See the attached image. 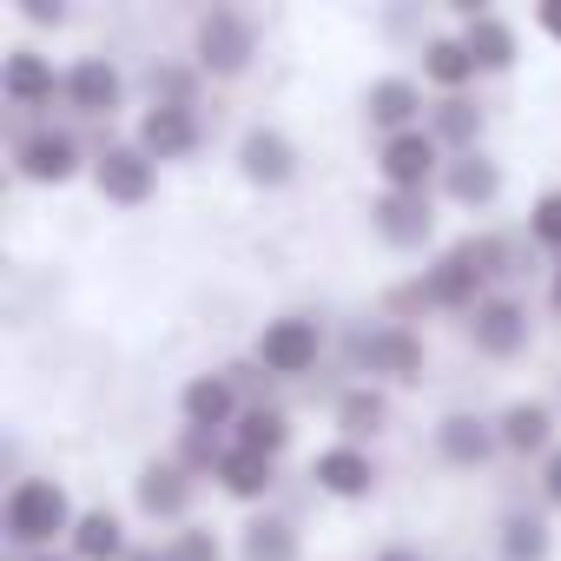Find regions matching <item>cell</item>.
<instances>
[{
    "label": "cell",
    "mask_w": 561,
    "mask_h": 561,
    "mask_svg": "<svg viewBox=\"0 0 561 561\" xmlns=\"http://www.w3.org/2000/svg\"><path fill=\"white\" fill-rule=\"evenodd\" d=\"M423 73H430L436 87H449V93H456V87L476 73V60H469V47H462V41H430V47H423Z\"/></svg>",
    "instance_id": "obj_25"
},
{
    "label": "cell",
    "mask_w": 561,
    "mask_h": 561,
    "mask_svg": "<svg viewBox=\"0 0 561 561\" xmlns=\"http://www.w3.org/2000/svg\"><path fill=\"white\" fill-rule=\"evenodd\" d=\"M337 416H344V430H351V436H370V430H383L390 403H383L377 390H351V397L337 403Z\"/></svg>",
    "instance_id": "obj_29"
},
{
    "label": "cell",
    "mask_w": 561,
    "mask_h": 561,
    "mask_svg": "<svg viewBox=\"0 0 561 561\" xmlns=\"http://www.w3.org/2000/svg\"><path fill=\"white\" fill-rule=\"evenodd\" d=\"M311 476H318V489H324V495H370V482H377L370 456H364V449H351V443L324 449V456L311 462Z\"/></svg>",
    "instance_id": "obj_11"
},
{
    "label": "cell",
    "mask_w": 561,
    "mask_h": 561,
    "mask_svg": "<svg viewBox=\"0 0 561 561\" xmlns=\"http://www.w3.org/2000/svg\"><path fill=\"white\" fill-rule=\"evenodd\" d=\"M383 179H390V192H423L430 185V172H436V139L416 126V133H397V139H383Z\"/></svg>",
    "instance_id": "obj_6"
},
{
    "label": "cell",
    "mask_w": 561,
    "mask_h": 561,
    "mask_svg": "<svg viewBox=\"0 0 561 561\" xmlns=\"http://www.w3.org/2000/svg\"><path fill=\"white\" fill-rule=\"evenodd\" d=\"M73 554H80V561H126V528H119V515H113V508L80 515V522H73Z\"/></svg>",
    "instance_id": "obj_16"
},
{
    "label": "cell",
    "mask_w": 561,
    "mask_h": 561,
    "mask_svg": "<svg viewBox=\"0 0 561 561\" xmlns=\"http://www.w3.org/2000/svg\"><path fill=\"white\" fill-rule=\"evenodd\" d=\"M436 133H443V139H456V146H469V139L482 133V113H476L469 100H443V113H436Z\"/></svg>",
    "instance_id": "obj_30"
},
{
    "label": "cell",
    "mask_w": 561,
    "mask_h": 561,
    "mask_svg": "<svg viewBox=\"0 0 561 561\" xmlns=\"http://www.w3.org/2000/svg\"><path fill=\"white\" fill-rule=\"evenodd\" d=\"M285 436H291V423L277 416V410H251L238 423V449H257V456H277V449H285Z\"/></svg>",
    "instance_id": "obj_28"
},
{
    "label": "cell",
    "mask_w": 561,
    "mask_h": 561,
    "mask_svg": "<svg viewBox=\"0 0 561 561\" xmlns=\"http://www.w3.org/2000/svg\"><path fill=\"white\" fill-rule=\"evenodd\" d=\"M495 271V244L489 238H462L430 277H423V298L430 305H443V311H462V305H476V285Z\"/></svg>",
    "instance_id": "obj_2"
},
{
    "label": "cell",
    "mask_w": 561,
    "mask_h": 561,
    "mask_svg": "<svg viewBox=\"0 0 561 561\" xmlns=\"http://www.w3.org/2000/svg\"><path fill=\"white\" fill-rule=\"evenodd\" d=\"M436 449H443L449 462H482V456L495 449V436H489L476 416H443V430H436Z\"/></svg>",
    "instance_id": "obj_24"
},
{
    "label": "cell",
    "mask_w": 561,
    "mask_h": 561,
    "mask_svg": "<svg viewBox=\"0 0 561 561\" xmlns=\"http://www.w3.org/2000/svg\"><path fill=\"white\" fill-rule=\"evenodd\" d=\"M462 47H469V60H476L482 73H508V67H515V34H508L495 14H469Z\"/></svg>",
    "instance_id": "obj_15"
},
{
    "label": "cell",
    "mask_w": 561,
    "mask_h": 561,
    "mask_svg": "<svg viewBox=\"0 0 561 561\" xmlns=\"http://www.w3.org/2000/svg\"><path fill=\"white\" fill-rule=\"evenodd\" d=\"M502 554H508V561H548V522H541V515H508Z\"/></svg>",
    "instance_id": "obj_27"
},
{
    "label": "cell",
    "mask_w": 561,
    "mask_h": 561,
    "mask_svg": "<svg viewBox=\"0 0 561 561\" xmlns=\"http://www.w3.org/2000/svg\"><path fill=\"white\" fill-rule=\"evenodd\" d=\"M318 351H324V337H318V324H311V318H277V324H264V337H257V364H264V370H277V377L311 370V364H318Z\"/></svg>",
    "instance_id": "obj_4"
},
{
    "label": "cell",
    "mask_w": 561,
    "mask_h": 561,
    "mask_svg": "<svg viewBox=\"0 0 561 561\" xmlns=\"http://www.w3.org/2000/svg\"><path fill=\"white\" fill-rule=\"evenodd\" d=\"M528 225H535V238H541L548 251H561V192H548V198L535 205V218H528Z\"/></svg>",
    "instance_id": "obj_32"
},
{
    "label": "cell",
    "mask_w": 561,
    "mask_h": 561,
    "mask_svg": "<svg viewBox=\"0 0 561 561\" xmlns=\"http://www.w3.org/2000/svg\"><path fill=\"white\" fill-rule=\"evenodd\" d=\"M192 502V482H185V469H172V462H152L146 476H139V508L146 515H179Z\"/></svg>",
    "instance_id": "obj_20"
},
{
    "label": "cell",
    "mask_w": 561,
    "mask_h": 561,
    "mask_svg": "<svg viewBox=\"0 0 561 561\" xmlns=\"http://www.w3.org/2000/svg\"><path fill=\"white\" fill-rule=\"evenodd\" d=\"M364 106H370V119H377V126H383V133L397 139V133H416V113H423V93H416L410 80H377Z\"/></svg>",
    "instance_id": "obj_13"
},
{
    "label": "cell",
    "mask_w": 561,
    "mask_h": 561,
    "mask_svg": "<svg viewBox=\"0 0 561 561\" xmlns=\"http://www.w3.org/2000/svg\"><path fill=\"white\" fill-rule=\"evenodd\" d=\"M93 179H100V192H106L113 205H146V198H152V159H146L139 146H113Z\"/></svg>",
    "instance_id": "obj_8"
},
{
    "label": "cell",
    "mask_w": 561,
    "mask_h": 561,
    "mask_svg": "<svg viewBox=\"0 0 561 561\" xmlns=\"http://www.w3.org/2000/svg\"><path fill=\"white\" fill-rule=\"evenodd\" d=\"M80 515H73V502H67V489L60 482H21L14 495H8V535L21 541V548H41V541H54L60 528H73Z\"/></svg>",
    "instance_id": "obj_1"
},
{
    "label": "cell",
    "mask_w": 561,
    "mask_h": 561,
    "mask_svg": "<svg viewBox=\"0 0 561 561\" xmlns=\"http://www.w3.org/2000/svg\"><path fill=\"white\" fill-rule=\"evenodd\" d=\"M364 364L383 370V377H416L423 370V344L410 331H377V337H364Z\"/></svg>",
    "instance_id": "obj_18"
},
{
    "label": "cell",
    "mask_w": 561,
    "mask_h": 561,
    "mask_svg": "<svg viewBox=\"0 0 561 561\" xmlns=\"http://www.w3.org/2000/svg\"><path fill=\"white\" fill-rule=\"evenodd\" d=\"M34 561H54V554H34Z\"/></svg>",
    "instance_id": "obj_38"
},
{
    "label": "cell",
    "mask_w": 561,
    "mask_h": 561,
    "mask_svg": "<svg viewBox=\"0 0 561 561\" xmlns=\"http://www.w3.org/2000/svg\"><path fill=\"white\" fill-rule=\"evenodd\" d=\"M495 192H502V172H495L489 159L462 152V159L449 165V198H462V205H489Z\"/></svg>",
    "instance_id": "obj_23"
},
{
    "label": "cell",
    "mask_w": 561,
    "mask_h": 561,
    "mask_svg": "<svg viewBox=\"0 0 561 561\" xmlns=\"http://www.w3.org/2000/svg\"><path fill=\"white\" fill-rule=\"evenodd\" d=\"M548 430H554V416L541 403H508V416H502V443L508 449H541Z\"/></svg>",
    "instance_id": "obj_26"
},
{
    "label": "cell",
    "mask_w": 561,
    "mask_h": 561,
    "mask_svg": "<svg viewBox=\"0 0 561 561\" xmlns=\"http://www.w3.org/2000/svg\"><path fill=\"white\" fill-rule=\"evenodd\" d=\"M238 165H244V179H251V185H285V179L298 172V152H291V139H285V133L251 126V133L238 139Z\"/></svg>",
    "instance_id": "obj_7"
},
{
    "label": "cell",
    "mask_w": 561,
    "mask_h": 561,
    "mask_svg": "<svg viewBox=\"0 0 561 561\" xmlns=\"http://www.w3.org/2000/svg\"><path fill=\"white\" fill-rule=\"evenodd\" d=\"M73 165H80V152H73L67 133H27V139H21V172H27V179L60 185V179H73Z\"/></svg>",
    "instance_id": "obj_12"
},
{
    "label": "cell",
    "mask_w": 561,
    "mask_h": 561,
    "mask_svg": "<svg viewBox=\"0 0 561 561\" xmlns=\"http://www.w3.org/2000/svg\"><path fill=\"white\" fill-rule=\"evenodd\" d=\"M541 489H548V502H561V449L548 456V476H541Z\"/></svg>",
    "instance_id": "obj_34"
},
{
    "label": "cell",
    "mask_w": 561,
    "mask_h": 561,
    "mask_svg": "<svg viewBox=\"0 0 561 561\" xmlns=\"http://www.w3.org/2000/svg\"><path fill=\"white\" fill-rule=\"evenodd\" d=\"M377 561H423V554H410V548H383Z\"/></svg>",
    "instance_id": "obj_35"
},
{
    "label": "cell",
    "mask_w": 561,
    "mask_h": 561,
    "mask_svg": "<svg viewBox=\"0 0 561 561\" xmlns=\"http://www.w3.org/2000/svg\"><path fill=\"white\" fill-rule=\"evenodd\" d=\"M218 482H225L238 502H257V495L271 489V456H257V449H225V456H218Z\"/></svg>",
    "instance_id": "obj_19"
},
{
    "label": "cell",
    "mask_w": 561,
    "mask_h": 561,
    "mask_svg": "<svg viewBox=\"0 0 561 561\" xmlns=\"http://www.w3.org/2000/svg\"><path fill=\"white\" fill-rule=\"evenodd\" d=\"M251 47H257V34H251L244 14L211 8V14L198 21V67H205V73H238V67L251 60Z\"/></svg>",
    "instance_id": "obj_3"
},
{
    "label": "cell",
    "mask_w": 561,
    "mask_h": 561,
    "mask_svg": "<svg viewBox=\"0 0 561 561\" xmlns=\"http://www.w3.org/2000/svg\"><path fill=\"white\" fill-rule=\"evenodd\" d=\"M67 100H73L80 113H113V106H119V73H113L106 60H80V67L67 73Z\"/></svg>",
    "instance_id": "obj_17"
},
{
    "label": "cell",
    "mask_w": 561,
    "mask_h": 561,
    "mask_svg": "<svg viewBox=\"0 0 561 561\" xmlns=\"http://www.w3.org/2000/svg\"><path fill=\"white\" fill-rule=\"evenodd\" d=\"M554 311H561V271H554Z\"/></svg>",
    "instance_id": "obj_37"
},
{
    "label": "cell",
    "mask_w": 561,
    "mask_h": 561,
    "mask_svg": "<svg viewBox=\"0 0 561 561\" xmlns=\"http://www.w3.org/2000/svg\"><path fill=\"white\" fill-rule=\"evenodd\" d=\"M192 146H198V119H192L185 100H165L139 119V152L146 159H185Z\"/></svg>",
    "instance_id": "obj_5"
},
{
    "label": "cell",
    "mask_w": 561,
    "mask_h": 561,
    "mask_svg": "<svg viewBox=\"0 0 561 561\" xmlns=\"http://www.w3.org/2000/svg\"><path fill=\"white\" fill-rule=\"evenodd\" d=\"M244 561H298V528L277 515H257L244 528Z\"/></svg>",
    "instance_id": "obj_22"
},
{
    "label": "cell",
    "mask_w": 561,
    "mask_h": 561,
    "mask_svg": "<svg viewBox=\"0 0 561 561\" xmlns=\"http://www.w3.org/2000/svg\"><path fill=\"white\" fill-rule=\"evenodd\" d=\"M179 403H185V423H192L198 436H211V430H218V423H231V410H238V397H231V383H225V377H192Z\"/></svg>",
    "instance_id": "obj_14"
},
{
    "label": "cell",
    "mask_w": 561,
    "mask_h": 561,
    "mask_svg": "<svg viewBox=\"0 0 561 561\" xmlns=\"http://www.w3.org/2000/svg\"><path fill=\"white\" fill-rule=\"evenodd\" d=\"M476 344H482L489 357L522 351V344H528V311H522L515 298H489V305H476Z\"/></svg>",
    "instance_id": "obj_10"
},
{
    "label": "cell",
    "mask_w": 561,
    "mask_h": 561,
    "mask_svg": "<svg viewBox=\"0 0 561 561\" xmlns=\"http://www.w3.org/2000/svg\"><path fill=\"white\" fill-rule=\"evenodd\" d=\"M165 554H172V561H225V554H218V541H211L205 528H185V535H179Z\"/></svg>",
    "instance_id": "obj_31"
},
{
    "label": "cell",
    "mask_w": 561,
    "mask_h": 561,
    "mask_svg": "<svg viewBox=\"0 0 561 561\" xmlns=\"http://www.w3.org/2000/svg\"><path fill=\"white\" fill-rule=\"evenodd\" d=\"M535 27H541L548 41H561V0H541V8H535Z\"/></svg>",
    "instance_id": "obj_33"
},
{
    "label": "cell",
    "mask_w": 561,
    "mask_h": 561,
    "mask_svg": "<svg viewBox=\"0 0 561 561\" xmlns=\"http://www.w3.org/2000/svg\"><path fill=\"white\" fill-rule=\"evenodd\" d=\"M370 218H377V231H383L390 244H423L430 225H436L430 192H383V198L370 205Z\"/></svg>",
    "instance_id": "obj_9"
},
{
    "label": "cell",
    "mask_w": 561,
    "mask_h": 561,
    "mask_svg": "<svg viewBox=\"0 0 561 561\" xmlns=\"http://www.w3.org/2000/svg\"><path fill=\"white\" fill-rule=\"evenodd\" d=\"M126 561H172V554H159V548H139V554H126Z\"/></svg>",
    "instance_id": "obj_36"
},
{
    "label": "cell",
    "mask_w": 561,
    "mask_h": 561,
    "mask_svg": "<svg viewBox=\"0 0 561 561\" xmlns=\"http://www.w3.org/2000/svg\"><path fill=\"white\" fill-rule=\"evenodd\" d=\"M0 87H8L14 106H41V100H54V67L41 54H14L8 73H0Z\"/></svg>",
    "instance_id": "obj_21"
}]
</instances>
